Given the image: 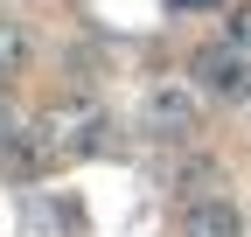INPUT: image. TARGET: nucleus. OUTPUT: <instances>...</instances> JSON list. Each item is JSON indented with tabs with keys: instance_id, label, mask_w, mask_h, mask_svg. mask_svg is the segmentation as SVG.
<instances>
[{
	"instance_id": "f257e3e1",
	"label": "nucleus",
	"mask_w": 251,
	"mask_h": 237,
	"mask_svg": "<svg viewBox=\"0 0 251 237\" xmlns=\"http://www.w3.org/2000/svg\"><path fill=\"white\" fill-rule=\"evenodd\" d=\"M98 133H105V112L91 105V98L56 105L42 126H35V140H42V154H49V161H63V154H91V146H98Z\"/></svg>"
},
{
	"instance_id": "f03ea898",
	"label": "nucleus",
	"mask_w": 251,
	"mask_h": 237,
	"mask_svg": "<svg viewBox=\"0 0 251 237\" xmlns=\"http://www.w3.org/2000/svg\"><path fill=\"white\" fill-rule=\"evenodd\" d=\"M196 118H202V98L188 91L181 77H161V84L147 91V105H140V126H147L153 140H188Z\"/></svg>"
},
{
	"instance_id": "7ed1b4c3",
	"label": "nucleus",
	"mask_w": 251,
	"mask_h": 237,
	"mask_svg": "<svg viewBox=\"0 0 251 237\" xmlns=\"http://www.w3.org/2000/svg\"><path fill=\"white\" fill-rule=\"evenodd\" d=\"M181 237H244V216H237V202L202 195V202L181 210Z\"/></svg>"
},
{
	"instance_id": "20e7f679",
	"label": "nucleus",
	"mask_w": 251,
	"mask_h": 237,
	"mask_svg": "<svg viewBox=\"0 0 251 237\" xmlns=\"http://www.w3.org/2000/svg\"><path fill=\"white\" fill-rule=\"evenodd\" d=\"M196 77L209 84L216 98H251V63H244V56H230V49H209L202 63H196Z\"/></svg>"
},
{
	"instance_id": "39448f33",
	"label": "nucleus",
	"mask_w": 251,
	"mask_h": 237,
	"mask_svg": "<svg viewBox=\"0 0 251 237\" xmlns=\"http://www.w3.org/2000/svg\"><path fill=\"white\" fill-rule=\"evenodd\" d=\"M28 63V35H21V21H0V77H14Z\"/></svg>"
},
{
	"instance_id": "423d86ee",
	"label": "nucleus",
	"mask_w": 251,
	"mask_h": 237,
	"mask_svg": "<svg viewBox=\"0 0 251 237\" xmlns=\"http://www.w3.org/2000/svg\"><path fill=\"white\" fill-rule=\"evenodd\" d=\"M14 133H21V126H14V112L0 105V146H14Z\"/></svg>"
}]
</instances>
